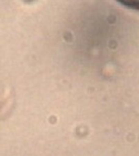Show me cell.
Masks as SVG:
<instances>
[{"mask_svg":"<svg viewBox=\"0 0 139 156\" xmlns=\"http://www.w3.org/2000/svg\"><path fill=\"white\" fill-rule=\"evenodd\" d=\"M124 7L139 12V0H116Z\"/></svg>","mask_w":139,"mask_h":156,"instance_id":"1","label":"cell"}]
</instances>
